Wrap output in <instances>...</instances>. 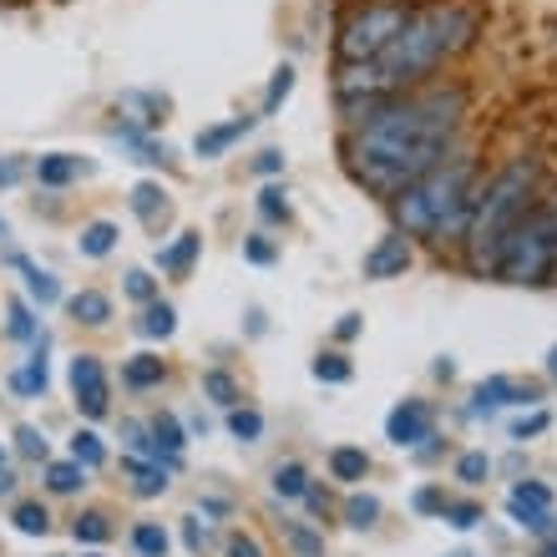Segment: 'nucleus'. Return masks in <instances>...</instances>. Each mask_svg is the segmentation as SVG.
I'll return each mask as SVG.
<instances>
[{"instance_id": "51", "label": "nucleus", "mask_w": 557, "mask_h": 557, "mask_svg": "<svg viewBox=\"0 0 557 557\" xmlns=\"http://www.w3.org/2000/svg\"><path fill=\"white\" fill-rule=\"evenodd\" d=\"M11 492H15V471L0 461V497H11Z\"/></svg>"}, {"instance_id": "33", "label": "nucleus", "mask_w": 557, "mask_h": 557, "mask_svg": "<svg viewBox=\"0 0 557 557\" xmlns=\"http://www.w3.org/2000/svg\"><path fill=\"white\" fill-rule=\"evenodd\" d=\"M284 543L299 557H324V537L309 528V522H284Z\"/></svg>"}, {"instance_id": "44", "label": "nucleus", "mask_w": 557, "mask_h": 557, "mask_svg": "<svg viewBox=\"0 0 557 557\" xmlns=\"http://www.w3.org/2000/svg\"><path fill=\"white\" fill-rule=\"evenodd\" d=\"M547 425H553V416H547V411H532V416H517V421H512V441H528V436H543Z\"/></svg>"}, {"instance_id": "11", "label": "nucleus", "mask_w": 557, "mask_h": 557, "mask_svg": "<svg viewBox=\"0 0 557 557\" xmlns=\"http://www.w3.org/2000/svg\"><path fill=\"white\" fill-rule=\"evenodd\" d=\"M406 269H411V238L406 234L375 238V249L366 253V278H396Z\"/></svg>"}, {"instance_id": "59", "label": "nucleus", "mask_w": 557, "mask_h": 557, "mask_svg": "<svg viewBox=\"0 0 557 557\" xmlns=\"http://www.w3.org/2000/svg\"><path fill=\"white\" fill-rule=\"evenodd\" d=\"M0 238H5V219H0Z\"/></svg>"}, {"instance_id": "23", "label": "nucleus", "mask_w": 557, "mask_h": 557, "mask_svg": "<svg viewBox=\"0 0 557 557\" xmlns=\"http://www.w3.org/2000/svg\"><path fill=\"white\" fill-rule=\"evenodd\" d=\"M76 244H82V253H87V259H107V253L117 249V223H107V219L87 223Z\"/></svg>"}, {"instance_id": "4", "label": "nucleus", "mask_w": 557, "mask_h": 557, "mask_svg": "<svg viewBox=\"0 0 557 557\" xmlns=\"http://www.w3.org/2000/svg\"><path fill=\"white\" fill-rule=\"evenodd\" d=\"M543 188V162L537 158H507L492 177L476 183V208H471V228L461 238L471 274H497V253L517 223L528 219Z\"/></svg>"}, {"instance_id": "40", "label": "nucleus", "mask_w": 557, "mask_h": 557, "mask_svg": "<svg viewBox=\"0 0 557 557\" xmlns=\"http://www.w3.org/2000/svg\"><path fill=\"white\" fill-rule=\"evenodd\" d=\"M15 451L26 456V461H46L51 446H46V436L36 431V425H15Z\"/></svg>"}, {"instance_id": "29", "label": "nucleus", "mask_w": 557, "mask_h": 557, "mask_svg": "<svg viewBox=\"0 0 557 557\" xmlns=\"http://www.w3.org/2000/svg\"><path fill=\"white\" fill-rule=\"evenodd\" d=\"M133 213L143 223H158V213H168V193H162V183H137L133 188Z\"/></svg>"}, {"instance_id": "41", "label": "nucleus", "mask_w": 557, "mask_h": 557, "mask_svg": "<svg viewBox=\"0 0 557 557\" xmlns=\"http://www.w3.org/2000/svg\"><path fill=\"white\" fill-rule=\"evenodd\" d=\"M259 213H264L269 223H284L289 219V193L278 188V183H269V188L259 193Z\"/></svg>"}, {"instance_id": "38", "label": "nucleus", "mask_w": 557, "mask_h": 557, "mask_svg": "<svg viewBox=\"0 0 557 557\" xmlns=\"http://www.w3.org/2000/svg\"><path fill=\"white\" fill-rule=\"evenodd\" d=\"M289 91H294V66H278V72L269 76V91H264V117H274L278 107L289 102Z\"/></svg>"}, {"instance_id": "32", "label": "nucleus", "mask_w": 557, "mask_h": 557, "mask_svg": "<svg viewBox=\"0 0 557 557\" xmlns=\"http://www.w3.org/2000/svg\"><path fill=\"white\" fill-rule=\"evenodd\" d=\"M309 492V471L299 467V461H278L274 467V497H305Z\"/></svg>"}, {"instance_id": "19", "label": "nucleus", "mask_w": 557, "mask_h": 557, "mask_svg": "<svg viewBox=\"0 0 557 557\" xmlns=\"http://www.w3.org/2000/svg\"><path fill=\"white\" fill-rule=\"evenodd\" d=\"M330 476H335V482H366L370 456L360 451V446H335V451H330Z\"/></svg>"}, {"instance_id": "46", "label": "nucleus", "mask_w": 557, "mask_h": 557, "mask_svg": "<svg viewBox=\"0 0 557 557\" xmlns=\"http://www.w3.org/2000/svg\"><path fill=\"white\" fill-rule=\"evenodd\" d=\"M244 259H249V264H259V269L274 264V244H269L264 234H249V238H244Z\"/></svg>"}, {"instance_id": "20", "label": "nucleus", "mask_w": 557, "mask_h": 557, "mask_svg": "<svg viewBox=\"0 0 557 557\" xmlns=\"http://www.w3.org/2000/svg\"><path fill=\"white\" fill-rule=\"evenodd\" d=\"M11 264L26 274V289H30V299H41V305H57L61 299V284H57V274H46L41 264H30V259H21V253H11Z\"/></svg>"}, {"instance_id": "39", "label": "nucleus", "mask_w": 557, "mask_h": 557, "mask_svg": "<svg viewBox=\"0 0 557 557\" xmlns=\"http://www.w3.org/2000/svg\"><path fill=\"white\" fill-rule=\"evenodd\" d=\"M486 476H492V456L486 451H467L456 461V482L461 486H476V482H486Z\"/></svg>"}, {"instance_id": "10", "label": "nucleus", "mask_w": 557, "mask_h": 557, "mask_svg": "<svg viewBox=\"0 0 557 557\" xmlns=\"http://www.w3.org/2000/svg\"><path fill=\"white\" fill-rule=\"evenodd\" d=\"M537 396H543L537 385H517V381H507V375H492V381L471 385V416H497L502 406H528V400H537Z\"/></svg>"}, {"instance_id": "3", "label": "nucleus", "mask_w": 557, "mask_h": 557, "mask_svg": "<svg viewBox=\"0 0 557 557\" xmlns=\"http://www.w3.org/2000/svg\"><path fill=\"white\" fill-rule=\"evenodd\" d=\"M476 158L471 152H451L441 158L425 177H416L411 188H400L391 198V219H396V234L406 238H431L436 249L446 244H461L471 228V208H476Z\"/></svg>"}, {"instance_id": "7", "label": "nucleus", "mask_w": 557, "mask_h": 557, "mask_svg": "<svg viewBox=\"0 0 557 557\" xmlns=\"http://www.w3.org/2000/svg\"><path fill=\"white\" fill-rule=\"evenodd\" d=\"M66 381H72L76 411L87 416V421H102V416L112 411V385H107V370L97 355H76L72 370H66Z\"/></svg>"}, {"instance_id": "30", "label": "nucleus", "mask_w": 557, "mask_h": 557, "mask_svg": "<svg viewBox=\"0 0 557 557\" xmlns=\"http://www.w3.org/2000/svg\"><path fill=\"white\" fill-rule=\"evenodd\" d=\"M11 522H15V532H26V537H46V532H51V512H46L41 502H15Z\"/></svg>"}, {"instance_id": "35", "label": "nucleus", "mask_w": 557, "mask_h": 557, "mask_svg": "<svg viewBox=\"0 0 557 557\" xmlns=\"http://www.w3.org/2000/svg\"><path fill=\"white\" fill-rule=\"evenodd\" d=\"M203 396L234 411V406H238V381L228 375V370H208V375H203Z\"/></svg>"}, {"instance_id": "6", "label": "nucleus", "mask_w": 557, "mask_h": 557, "mask_svg": "<svg viewBox=\"0 0 557 557\" xmlns=\"http://www.w3.org/2000/svg\"><path fill=\"white\" fill-rule=\"evenodd\" d=\"M411 15V0H355L345 21H339L335 36V57L339 66H355V61H375L391 46L400 26Z\"/></svg>"}, {"instance_id": "22", "label": "nucleus", "mask_w": 557, "mask_h": 557, "mask_svg": "<svg viewBox=\"0 0 557 557\" xmlns=\"http://www.w3.org/2000/svg\"><path fill=\"white\" fill-rule=\"evenodd\" d=\"M117 107H122V112H133L137 127H158V117L168 112V97H152V91H127Z\"/></svg>"}, {"instance_id": "42", "label": "nucleus", "mask_w": 557, "mask_h": 557, "mask_svg": "<svg viewBox=\"0 0 557 557\" xmlns=\"http://www.w3.org/2000/svg\"><path fill=\"white\" fill-rule=\"evenodd\" d=\"M446 528H456V532H471L476 522H482V507L476 502H446Z\"/></svg>"}, {"instance_id": "27", "label": "nucleus", "mask_w": 557, "mask_h": 557, "mask_svg": "<svg viewBox=\"0 0 557 557\" xmlns=\"http://www.w3.org/2000/svg\"><path fill=\"white\" fill-rule=\"evenodd\" d=\"M147 431H152V441L162 446V456H183V446H188V441H183V425H177L173 411H158L152 421H147Z\"/></svg>"}, {"instance_id": "9", "label": "nucleus", "mask_w": 557, "mask_h": 557, "mask_svg": "<svg viewBox=\"0 0 557 557\" xmlns=\"http://www.w3.org/2000/svg\"><path fill=\"white\" fill-rule=\"evenodd\" d=\"M385 436L396 441L400 451H416L421 441L436 436V411H431L425 400H400L396 411L385 416Z\"/></svg>"}, {"instance_id": "13", "label": "nucleus", "mask_w": 557, "mask_h": 557, "mask_svg": "<svg viewBox=\"0 0 557 557\" xmlns=\"http://www.w3.org/2000/svg\"><path fill=\"white\" fill-rule=\"evenodd\" d=\"M82 173H87V162L72 158V152H46V158H36V183H41V188H66V183H76Z\"/></svg>"}, {"instance_id": "55", "label": "nucleus", "mask_w": 557, "mask_h": 557, "mask_svg": "<svg viewBox=\"0 0 557 557\" xmlns=\"http://www.w3.org/2000/svg\"><path fill=\"white\" fill-rule=\"evenodd\" d=\"M547 284H557V249H553V274H547Z\"/></svg>"}, {"instance_id": "50", "label": "nucleus", "mask_w": 557, "mask_h": 557, "mask_svg": "<svg viewBox=\"0 0 557 557\" xmlns=\"http://www.w3.org/2000/svg\"><path fill=\"white\" fill-rule=\"evenodd\" d=\"M183 537H188V547H193V553H198V547L208 543V532L198 528V522H188V528H183Z\"/></svg>"}, {"instance_id": "47", "label": "nucleus", "mask_w": 557, "mask_h": 557, "mask_svg": "<svg viewBox=\"0 0 557 557\" xmlns=\"http://www.w3.org/2000/svg\"><path fill=\"white\" fill-rule=\"evenodd\" d=\"M223 553L228 557H264V547H259V537H249V532H228Z\"/></svg>"}, {"instance_id": "17", "label": "nucleus", "mask_w": 557, "mask_h": 557, "mask_svg": "<svg viewBox=\"0 0 557 557\" xmlns=\"http://www.w3.org/2000/svg\"><path fill=\"white\" fill-rule=\"evenodd\" d=\"M122 471L133 476L137 497H162V492H168V467H158V461H137V456H127Z\"/></svg>"}, {"instance_id": "56", "label": "nucleus", "mask_w": 557, "mask_h": 557, "mask_svg": "<svg viewBox=\"0 0 557 557\" xmlns=\"http://www.w3.org/2000/svg\"><path fill=\"white\" fill-rule=\"evenodd\" d=\"M543 557H557V537H553V547H547V553Z\"/></svg>"}, {"instance_id": "31", "label": "nucleus", "mask_w": 557, "mask_h": 557, "mask_svg": "<svg viewBox=\"0 0 557 557\" xmlns=\"http://www.w3.org/2000/svg\"><path fill=\"white\" fill-rule=\"evenodd\" d=\"M72 461L82 471H97L107 461V446H102V436H97V431H76L72 436Z\"/></svg>"}, {"instance_id": "49", "label": "nucleus", "mask_w": 557, "mask_h": 557, "mask_svg": "<svg viewBox=\"0 0 557 557\" xmlns=\"http://www.w3.org/2000/svg\"><path fill=\"white\" fill-rule=\"evenodd\" d=\"M335 335H339V339H355V335H360V314H339Z\"/></svg>"}, {"instance_id": "18", "label": "nucleus", "mask_w": 557, "mask_h": 557, "mask_svg": "<svg viewBox=\"0 0 557 557\" xmlns=\"http://www.w3.org/2000/svg\"><path fill=\"white\" fill-rule=\"evenodd\" d=\"M162 375H168V366H162L158 355H133L122 366V385L127 391H152V385H162Z\"/></svg>"}, {"instance_id": "52", "label": "nucleus", "mask_w": 557, "mask_h": 557, "mask_svg": "<svg viewBox=\"0 0 557 557\" xmlns=\"http://www.w3.org/2000/svg\"><path fill=\"white\" fill-rule=\"evenodd\" d=\"M305 502H309V507H314V512H324V507H330V497H324L320 486H309V492H305Z\"/></svg>"}, {"instance_id": "48", "label": "nucleus", "mask_w": 557, "mask_h": 557, "mask_svg": "<svg viewBox=\"0 0 557 557\" xmlns=\"http://www.w3.org/2000/svg\"><path fill=\"white\" fill-rule=\"evenodd\" d=\"M253 168H259L264 177H278V173H284V152H274V147H269V152H259V158H253Z\"/></svg>"}, {"instance_id": "14", "label": "nucleus", "mask_w": 557, "mask_h": 557, "mask_svg": "<svg viewBox=\"0 0 557 557\" xmlns=\"http://www.w3.org/2000/svg\"><path fill=\"white\" fill-rule=\"evenodd\" d=\"M198 249H203V238L193 234V228H183V234H177L168 249H158V269L168 278H183L193 269V259H198Z\"/></svg>"}, {"instance_id": "28", "label": "nucleus", "mask_w": 557, "mask_h": 557, "mask_svg": "<svg viewBox=\"0 0 557 557\" xmlns=\"http://www.w3.org/2000/svg\"><path fill=\"white\" fill-rule=\"evenodd\" d=\"M5 335L26 339V345H36V339H41V324H36L30 305H21V299H11V305H5Z\"/></svg>"}, {"instance_id": "1", "label": "nucleus", "mask_w": 557, "mask_h": 557, "mask_svg": "<svg viewBox=\"0 0 557 557\" xmlns=\"http://www.w3.org/2000/svg\"><path fill=\"white\" fill-rule=\"evenodd\" d=\"M467 87L461 82H425V87L396 91L391 102L355 133H345V168L370 193L396 198L425 177L441 158H451V143L467 117Z\"/></svg>"}, {"instance_id": "58", "label": "nucleus", "mask_w": 557, "mask_h": 557, "mask_svg": "<svg viewBox=\"0 0 557 557\" xmlns=\"http://www.w3.org/2000/svg\"><path fill=\"white\" fill-rule=\"evenodd\" d=\"M82 557H107V553H82Z\"/></svg>"}, {"instance_id": "54", "label": "nucleus", "mask_w": 557, "mask_h": 557, "mask_svg": "<svg viewBox=\"0 0 557 557\" xmlns=\"http://www.w3.org/2000/svg\"><path fill=\"white\" fill-rule=\"evenodd\" d=\"M547 381H557V345L547 350Z\"/></svg>"}, {"instance_id": "53", "label": "nucleus", "mask_w": 557, "mask_h": 557, "mask_svg": "<svg viewBox=\"0 0 557 557\" xmlns=\"http://www.w3.org/2000/svg\"><path fill=\"white\" fill-rule=\"evenodd\" d=\"M15 173H21L15 162H0V183H15Z\"/></svg>"}, {"instance_id": "25", "label": "nucleus", "mask_w": 557, "mask_h": 557, "mask_svg": "<svg viewBox=\"0 0 557 557\" xmlns=\"http://www.w3.org/2000/svg\"><path fill=\"white\" fill-rule=\"evenodd\" d=\"M339 512H345V522H350L355 532H370V528H375V522H381V502L370 497V492H350Z\"/></svg>"}, {"instance_id": "43", "label": "nucleus", "mask_w": 557, "mask_h": 557, "mask_svg": "<svg viewBox=\"0 0 557 557\" xmlns=\"http://www.w3.org/2000/svg\"><path fill=\"white\" fill-rule=\"evenodd\" d=\"M122 289H127V299H137V305H152V299H158V278L147 274V269H133V274L122 278Z\"/></svg>"}, {"instance_id": "26", "label": "nucleus", "mask_w": 557, "mask_h": 557, "mask_svg": "<svg viewBox=\"0 0 557 557\" xmlns=\"http://www.w3.org/2000/svg\"><path fill=\"white\" fill-rule=\"evenodd\" d=\"M309 375L320 385H345L355 375V366H350V355H339V350H324V355H314V366H309Z\"/></svg>"}, {"instance_id": "16", "label": "nucleus", "mask_w": 557, "mask_h": 557, "mask_svg": "<svg viewBox=\"0 0 557 557\" xmlns=\"http://www.w3.org/2000/svg\"><path fill=\"white\" fill-rule=\"evenodd\" d=\"M66 314H72L76 324H91V330H102L107 320H112V299H107L102 289H82L66 299Z\"/></svg>"}, {"instance_id": "34", "label": "nucleus", "mask_w": 557, "mask_h": 557, "mask_svg": "<svg viewBox=\"0 0 557 557\" xmlns=\"http://www.w3.org/2000/svg\"><path fill=\"white\" fill-rule=\"evenodd\" d=\"M72 537H76V543L102 547L107 537H112V522H107V512H82V517L72 522Z\"/></svg>"}, {"instance_id": "21", "label": "nucleus", "mask_w": 557, "mask_h": 557, "mask_svg": "<svg viewBox=\"0 0 557 557\" xmlns=\"http://www.w3.org/2000/svg\"><path fill=\"white\" fill-rule=\"evenodd\" d=\"M82 486H87V471L76 467L72 456H66V461H46V492L72 497V492H82Z\"/></svg>"}, {"instance_id": "5", "label": "nucleus", "mask_w": 557, "mask_h": 557, "mask_svg": "<svg viewBox=\"0 0 557 557\" xmlns=\"http://www.w3.org/2000/svg\"><path fill=\"white\" fill-rule=\"evenodd\" d=\"M553 249H557V223H553V213H547V203L537 198V203L528 208V219L517 223L512 234H507V244H502L497 278L537 289V284H547V274H553Z\"/></svg>"}, {"instance_id": "45", "label": "nucleus", "mask_w": 557, "mask_h": 557, "mask_svg": "<svg viewBox=\"0 0 557 557\" xmlns=\"http://www.w3.org/2000/svg\"><path fill=\"white\" fill-rule=\"evenodd\" d=\"M411 507L421 517H436V512H446V492H441V486H421V492L411 497Z\"/></svg>"}, {"instance_id": "37", "label": "nucleus", "mask_w": 557, "mask_h": 557, "mask_svg": "<svg viewBox=\"0 0 557 557\" xmlns=\"http://www.w3.org/2000/svg\"><path fill=\"white\" fill-rule=\"evenodd\" d=\"M228 431H234L238 441H259L264 436V416L253 411V406H234V411H228Z\"/></svg>"}, {"instance_id": "36", "label": "nucleus", "mask_w": 557, "mask_h": 557, "mask_svg": "<svg viewBox=\"0 0 557 557\" xmlns=\"http://www.w3.org/2000/svg\"><path fill=\"white\" fill-rule=\"evenodd\" d=\"M168 543H173V537H168L158 522H137V528H133V547L143 557H168Z\"/></svg>"}, {"instance_id": "2", "label": "nucleus", "mask_w": 557, "mask_h": 557, "mask_svg": "<svg viewBox=\"0 0 557 557\" xmlns=\"http://www.w3.org/2000/svg\"><path fill=\"white\" fill-rule=\"evenodd\" d=\"M476 36H482V15L471 5H461V0H421V5H411L406 26L391 36V46L375 57V72H381V82L391 91L425 87L451 57L471 51Z\"/></svg>"}, {"instance_id": "15", "label": "nucleus", "mask_w": 557, "mask_h": 557, "mask_svg": "<svg viewBox=\"0 0 557 557\" xmlns=\"http://www.w3.org/2000/svg\"><path fill=\"white\" fill-rule=\"evenodd\" d=\"M46 345H51V339H36V355H30V360H26V366H21V370H15V375H11V391H15V396H46V385H51V375H46Z\"/></svg>"}, {"instance_id": "8", "label": "nucleus", "mask_w": 557, "mask_h": 557, "mask_svg": "<svg viewBox=\"0 0 557 557\" xmlns=\"http://www.w3.org/2000/svg\"><path fill=\"white\" fill-rule=\"evenodd\" d=\"M507 512L522 532H537V537H557V517H553V492L543 482H517L512 497H507Z\"/></svg>"}, {"instance_id": "12", "label": "nucleus", "mask_w": 557, "mask_h": 557, "mask_svg": "<svg viewBox=\"0 0 557 557\" xmlns=\"http://www.w3.org/2000/svg\"><path fill=\"white\" fill-rule=\"evenodd\" d=\"M249 127H253V117H234V122H219V127H203V133L193 137V152H198V158H223Z\"/></svg>"}, {"instance_id": "57", "label": "nucleus", "mask_w": 557, "mask_h": 557, "mask_svg": "<svg viewBox=\"0 0 557 557\" xmlns=\"http://www.w3.org/2000/svg\"><path fill=\"white\" fill-rule=\"evenodd\" d=\"M446 557H471V553H446Z\"/></svg>"}, {"instance_id": "24", "label": "nucleus", "mask_w": 557, "mask_h": 557, "mask_svg": "<svg viewBox=\"0 0 557 557\" xmlns=\"http://www.w3.org/2000/svg\"><path fill=\"white\" fill-rule=\"evenodd\" d=\"M137 330H143L147 339H168L177 330V309L162 305V299H152V305H143V320H137Z\"/></svg>"}]
</instances>
